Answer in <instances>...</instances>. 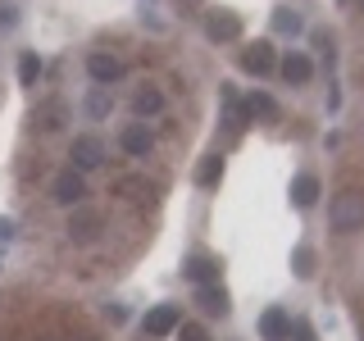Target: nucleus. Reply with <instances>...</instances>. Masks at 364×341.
Masks as SVG:
<instances>
[{
    "instance_id": "nucleus-4",
    "label": "nucleus",
    "mask_w": 364,
    "mask_h": 341,
    "mask_svg": "<svg viewBox=\"0 0 364 341\" xmlns=\"http://www.w3.org/2000/svg\"><path fill=\"white\" fill-rule=\"evenodd\" d=\"M50 196L73 210V205H82V196H87V178L77 173V168H64V173L50 178Z\"/></svg>"
},
{
    "instance_id": "nucleus-27",
    "label": "nucleus",
    "mask_w": 364,
    "mask_h": 341,
    "mask_svg": "<svg viewBox=\"0 0 364 341\" xmlns=\"http://www.w3.org/2000/svg\"><path fill=\"white\" fill-rule=\"evenodd\" d=\"M360 9H364V0H360Z\"/></svg>"
},
{
    "instance_id": "nucleus-14",
    "label": "nucleus",
    "mask_w": 364,
    "mask_h": 341,
    "mask_svg": "<svg viewBox=\"0 0 364 341\" xmlns=\"http://www.w3.org/2000/svg\"><path fill=\"white\" fill-rule=\"evenodd\" d=\"M132 114H136V119H155V114H164V91H159V87H141L132 96Z\"/></svg>"
},
{
    "instance_id": "nucleus-11",
    "label": "nucleus",
    "mask_w": 364,
    "mask_h": 341,
    "mask_svg": "<svg viewBox=\"0 0 364 341\" xmlns=\"http://www.w3.org/2000/svg\"><path fill=\"white\" fill-rule=\"evenodd\" d=\"M242 68H246V73H255V77L273 73V45H269V41L246 45V50H242Z\"/></svg>"
},
{
    "instance_id": "nucleus-26",
    "label": "nucleus",
    "mask_w": 364,
    "mask_h": 341,
    "mask_svg": "<svg viewBox=\"0 0 364 341\" xmlns=\"http://www.w3.org/2000/svg\"><path fill=\"white\" fill-rule=\"evenodd\" d=\"M14 237V219H0V242H9Z\"/></svg>"
},
{
    "instance_id": "nucleus-8",
    "label": "nucleus",
    "mask_w": 364,
    "mask_h": 341,
    "mask_svg": "<svg viewBox=\"0 0 364 341\" xmlns=\"http://www.w3.org/2000/svg\"><path fill=\"white\" fill-rule=\"evenodd\" d=\"M96 232H100V214L87 210V205H73V214H68V237H73V242H91Z\"/></svg>"
},
{
    "instance_id": "nucleus-9",
    "label": "nucleus",
    "mask_w": 364,
    "mask_h": 341,
    "mask_svg": "<svg viewBox=\"0 0 364 341\" xmlns=\"http://www.w3.org/2000/svg\"><path fill=\"white\" fill-rule=\"evenodd\" d=\"M182 273H187L196 287H205V282H219V259L205 255V250H196V255H187V264H182Z\"/></svg>"
},
{
    "instance_id": "nucleus-23",
    "label": "nucleus",
    "mask_w": 364,
    "mask_h": 341,
    "mask_svg": "<svg viewBox=\"0 0 364 341\" xmlns=\"http://www.w3.org/2000/svg\"><path fill=\"white\" fill-rule=\"evenodd\" d=\"M178 341H210V332H205L200 323H182L178 328Z\"/></svg>"
},
{
    "instance_id": "nucleus-3",
    "label": "nucleus",
    "mask_w": 364,
    "mask_h": 341,
    "mask_svg": "<svg viewBox=\"0 0 364 341\" xmlns=\"http://www.w3.org/2000/svg\"><path fill=\"white\" fill-rule=\"evenodd\" d=\"M68 159H73V168L77 173H91V168H100L105 164V141L100 136H73V151H68Z\"/></svg>"
},
{
    "instance_id": "nucleus-25",
    "label": "nucleus",
    "mask_w": 364,
    "mask_h": 341,
    "mask_svg": "<svg viewBox=\"0 0 364 341\" xmlns=\"http://www.w3.org/2000/svg\"><path fill=\"white\" fill-rule=\"evenodd\" d=\"M18 23V9L14 5H0V28H14Z\"/></svg>"
},
{
    "instance_id": "nucleus-17",
    "label": "nucleus",
    "mask_w": 364,
    "mask_h": 341,
    "mask_svg": "<svg viewBox=\"0 0 364 341\" xmlns=\"http://www.w3.org/2000/svg\"><path fill=\"white\" fill-rule=\"evenodd\" d=\"M37 77H41V55L23 50L18 55V87H37Z\"/></svg>"
},
{
    "instance_id": "nucleus-15",
    "label": "nucleus",
    "mask_w": 364,
    "mask_h": 341,
    "mask_svg": "<svg viewBox=\"0 0 364 341\" xmlns=\"http://www.w3.org/2000/svg\"><path fill=\"white\" fill-rule=\"evenodd\" d=\"M318 191H323V187H318V178H314V173H301V178L291 182V200H296V210H310V205L318 200Z\"/></svg>"
},
{
    "instance_id": "nucleus-6",
    "label": "nucleus",
    "mask_w": 364,
    "mask_h": 341,
    "mask_svg": "<svg viewBox=\"0 0 364 341\" xmlns=\"http://www.w3.org/2000/svg\"><path fill=\"white\" fill-rule=\"evenodd\" d=\"M205 37L210 41H237L242 37V18H237L232 9H219V14L205 18Z\"/></svg>"
},
{
    "instance_id": "nucleus-12",
    "label": "nucleus",
    "mask_w": 364,
    "mask_h": 341,
    "mask_svg": "<svg viewBox=\"0 0 364 341\" xmlns=\"http://www.w3.org/2000/svg\"><path fill=\"white\" fill-rule=\"evenodd\" d=\"M119 146H123V151H128L132 159H146V155L155 151V136L146 132L141 123H132V128H123V136H119Z\"/></svg>"
},
{
    "instance_id": "nucleus-1",
    "label": "nucleus",
    "mask_w": 364,
    "mask_h": 341,
    "mask_svg": "<svg viewBox=\"0 0 364 341\" xmlns=\"http://www.w3.org/2000/svg\"><path fill=\"white\" fill-rule=\"evenodd\" d=\"M328 227L341 232V237L360 232V227H364V191H355V187L337 191V196L328 200Z\"/></svg>"
},
{
    "instance_id": "nucleus-5",
    "label": "nucleus",
    "mask_w": 364,
    "mask_h": 341,
    "mask_svg": "<svg viewBox=\"0 0 364 341\" xmlns=\"http://www.w3.org/2000/svg\"><path fill=\"white\" fill-rule=\"evenodd\" d=\"M87 73H91L96 87H109V82L123 77V60H119V55H105V50H91L87 55Z\"/></svg>"
},
{
    "instance_id": "nucleus-10",
    "label": "nucleus",
    "mask_w": 364,
    "mask_h": 341,
    "mask_svg": "<svg viewBox=\"0 0 364 341\" xmlns=\"http://www.w3.org/2000/svg\"><path fill=\"white\" fill-rule=\"evenodd\" d=\"M196 305L210 318H223L228 310H232V305H228V291L219 287V282H205V287H196Z\"/></svg>"
},
{
    "instance_id": "nucleus-22",
    "label": "nucleus",
    "mask_w": 364,
    "mask_h": 341,
    "mask_svg": "<svg viewBox=\"0 0 364 341\" xmlns=\"http://www.w3.org/2000/svg\"><path fill=\"white\" fill-rule=\"evenodd\" d=\"M273 28H278V32H291V37H296V32H301V18H296L291 9H278V14H273Z\"/></svg>"
},
{
    "instance_id": "nucleus-18",
    "label": "nucleus",
    "mask_w": 364,
    "mask_h": 341,
    "mask_svg": "<svg viewBox=\"0 0 364 341\" xmlns=\"http://www.w3.org/2000/svg\"><path fill=\"white\" fill-rule=\"evenodd\" d=\"M219 178H223V159L219 155H205L200 168H196V187H219Z\"/></svg>"
},
{
    "instance_id": "nucleus-7",
    "label": "nucleus",
    "mask_w": 364,
    "mask_h": 341,
    "mask_svg": "<svg viewBox=\"0 0 364 341\" xmlns=\"http://www.w3.org/2000/svg\"><path fill=\"white\" fill-rule=\"evenodd\" d=\"M278 73H282V82H291V87H305L314 77V64H310V55H301V50H287L282 55V64H278Z\"/></svg>"
},
{
    "instance_id": "nucleus-13",
    "label": "nucleus",
    "mask_w": 364,
    "mask_h": 341,
    "mask_svg": "<svg viewBox=\"0 0 364 341\" xmlns=\"http://www.w3.org/2000/svg\"><path fill=\"white\" fill-rule=\"evenodd\" d=\"M291 332V314L287 310H264L259 314V337L264 341H287Z\"/></svg>"
},
{
    "instance_id": "nucleus-21",
    "label": "nucleus",
    "mask_w": 364,
    "mask_h": 341,
    "mask_svg": "<svg viewBox=\"0 0 364 341\" xmlns=\"http://www.w3.org/2000/svg\"><path fill=\"white\" fill-rule=\"evenodd\" d=\"M119 196H128V200H146V196H151V182H141V178H119Z\"/></svg>"
},
{
    "instance_id": "nucleus-19",
    "label": "nucleus",
    "mask_w": 364,
    "mask_h": 341,
    "mask_svg": "<svg viewBox=\"0 0 364 341\" xmlns=\"http://www.w3.org/2000/svg\"><path fill=\"white\" fill-rule=\"evenodd\" d=\"M109 109H114L109 87H91V96H87V114H91V119H105Z\"/></svg>"
},
{
    "instance_id": "nucleus-24",
    "label": "nucleus",
    "mask_w": 364,
    "mask_h": 341,
    "mask_svg": "<svg viewBox=\"0 0 364 341\" xmlns=\"http://www.w3.org/2000/svg\"><path fill=\"white\" fill-rule=\"evenodd\" d=\"M291 337H296V341H314V328L305 323V318H296V323H291V332H287V341H291Z\"/></svg>"
},
{
    "instance_id": "nucleus-16",
    "label": "nucleus",
    "mask_w": 364,
    "mask_h": 341,
    "mask_svg": "<svg viewBox=\"0 0 364 341\" xmlns=\"http://www.w3.org/2000/svg\"><path fill=\"white\" fill-rule=\"evenodd\" d=\"M246 114H250V119H269L273 123V119H278V100H273L269 91H255V96L246 100Z\"/></svg>"
},
{
    "instance_id": "nucleus-2",
    "label": "nucleus",
    "mask_w": 364,
    "mask_h": 341,
    "mask_svg": "<svg viewBox=\"0 0 364 341\" xmlns=\"http://www.w3.org/2000/svg\"><path fill=\"white\" fill-rule=\"evenodd\" d=\"M178 328H182V305H155V310H146V318H141V332L151 341L173 337Z\"/></svg>"
},
{
    "instance_id": "nucleus-20",
    "label": "nucleus",
    "mask_w": 364,
    "mask_h": 341,
    "mask_svg": "<svg viewBox=\"0 0 364 341\" xmlns=\"http://www.w3.org/2000/svg\"><path fill=\"white\" fill-rule=\"evenodd\" d=\"M291 273H296L301 282L314 278V250H310V246H296V250H291Z\"/></svg>"
}]
</instances>
